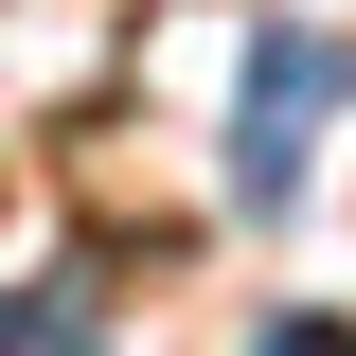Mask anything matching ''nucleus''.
I'll use <instances>...</instances> for the list:
<instances>
[{
    "instance_id": "nucleus-2",
    "label": "nucleus",
    "mask_w": 356,
    "mask_h": 356,
    "mask_svg": "<svg viewBox=\"0 0 356 356\" xmlns=\"http://www.w3.org/2000/svg\"><path fill=\"white\" fill-rule=\"evenodd\" d=\"M267 356H356V321H267Z\"/></svg>"
},
{
    "instance_id": "nucleus-1",
    "label": "nucleus",
    "mask_w": 356,
    "mask_h": 356,
    "mask_svg": "<svg viewBox=\"0 0 356 356\" xmlns=\"http://www.w3.org/2000/svg\"><path fill=\"white\" fill-rule=\"evenodd\" d=\"M356 89V54L339 36H250V143H232V196H303V161H321V107Z\"/></svg>"
},
{
    "instance_id": "nucleus-3",
    "label": "nucleus",
    "mask_w": 356,
    "mask_h": 356,
    "mask_svg": "<svg viewBox=\"0 0 356 356\" xmlns=\"http://www.w3.org/2000/svg\"><path fill=\"white\" fill-rule=\"evenodd\" d=\"M36 339H54V321H36V303H0V356H36Z\"/></svg>"
}]
</instances>
